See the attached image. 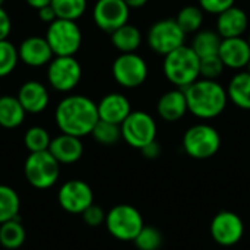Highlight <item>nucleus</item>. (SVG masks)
Listing matches in <instances>:
<instances>
[{
  "label": "nucleus",
  "instance_id": "nucleus-1",
  "mask_svg": "<svg viewBox=\"0 0 250 250\" xmlns=\"http://www.w3.org/2000/svg\"><path fill=\"white\" fill-rule=\"evenodd\" d=\"M54 120L64 135L76 138L91 135L100 120L97 103L85 95H67L57 104Z\"/></svg>",
  "mask_w": 250,
  "mask_h": 250
},
{
  "label": "nucleus",
  "instance_id": "nucleus-2",
  "mask_svg": "<svg viewBox=\"0 0 250 250\" xmlns=\"http://www.w3.org/2000/svg\"><path fill=\"white\" fill-rule=\"evenodd\" d=\"M188 101V110L201 120L218 117L227 107V89L217 81L199 78L183 89Z\"/></svg>",
  "mask_w": 250,
  "mask_h": 250
},
{
  "label": "nucleus",
  "instance_id": "nucleus-3",
  "mask_svg": "<svg viewBox=\"0 0 250 250\" xmlns=\"http://www.w3.org/2000/svg\"><path fill=\"white\" fill-rule=\"evenodd\" d=\"M163 72L170 83L185 89L201 78V59L190 45L185 44L164 56Z\"/></svg>",
  "mask_w": 250,
  "mask_h": 250
},
{
  "label": "nucleus",
  "instance_id": "nucleus-4",
  "mask_svg": "<svg viewBox=\"0 0 250 250\" xmlns=\"http://www.w3.org/2000/svg\"><path fill=\"white\" fill-rule=\"evenodd\" d=\"M23 174L32 188L45 190L57 183L60 177V164L48 151L29 152L23 164Z\"/></svg>",
  "mask_w": 250,
  "mask_h": 250
},
{
  "label": "nucleus",
  "instance_id": "nucleus-5",
  "mask_svg": "<svg viewBox=\"0 0 250 250\" xmlns=\"http://www.w3.org/2000/svg\"><path fill=\"white\" fill-rule=\"evenodd\" d=\"M104 224L107 231L120 242H133L145 226L141 212L127 204H119L113 207L107 212Z\"/></svg>",
  "mask_w": 250,
  "mask_h": 250
},
{
  "label": "nucleus",
  "instance_id": "nucleus-6",
  "mask_svg": "<svg viewBox=\"0 0 250 250\" xmlns=\"http://www.w3.org/2000/svg\"><path fill=\"white\" fill-rule=\"evenodd\" d=\"M45 40L54 57H70L75 56L82 45V31L76 21L56 19L48 25Z\"/></svg>",
  "mask_w": 250,
  "mask_h": 250
},
{
  "label": "nucleus",
  "instance_id": "nucleus-7",
  "mask_svg": "<svg viewBox=\"0 0 250 250\" xmlns=\"http://www.w3.org/2000/svg\"><path fill=\"white\" fill-rule=\"evenodd\" d=\"M183 148L195 160H208L220 151L221 136L214 126L198 123L185 132Z\"/></svg>",
  "mask_w": 250,
  "mask_h": 250
},
{
  "label": "nucleus",
  "instance_id": "nucleus-8",
  "mask_svg": "<svg viewBox=\"0 0 250 250\" xmlns=\"http://www.w3.org/2000/svg\"><path fill=\"white\" fill-rule=\"evenodd\" d=\"M185 31L173 18L160 19L154 22L146 34V42L149 48L161 56H167L168 53L185 45Z\"/></svg>",
  "mask_w": 250,
  "mask_h": 250
},
{
  "label": "nucleus",
  "instance_id": "nucleus-9",
  "mask_svg": "<svg viewBox=\"0 0 250 250\" xmlns=\"http://www.w3.org/2000/svg\"><path fill=\"white\" fill-rule=\"evenodd\" d=\"M122 139L132 148L142 149L148 144L157 141V123L146 111H132L120 125Z\"/></svg>",
  "mask_w": 250,
  "mask_h": 250
},
{
  "label": "nucleus",
  "instance_id": "nucleus-10",
  "mask_svg": "<svg viewBox=\"0 0 250 250\" xmlns=\"http://www.w3.org/2000/svg\"><path fill=\"white\" fill-rule=\"evenodd\" d=\"M114 81L127 89H133L145 83L148 78V63L136 53H122L111 66Z\"/></svg>",
  "mask_w": 250,
  "mask_h": 250
},
{
  "label": "nucleus",
  "instance_id": "nucleus-11",
  "mask_svg": "<svg viewBox=\"0 0 250 250\" xmlns=\"http://www.w3.org/2000/svg\"><path fill=\"white\" fill-rule=\"evenodd\" d=\"M82 79V66L70 57H54L47 67V81L50 86L59 92H70Z\"/></svg>",
  "mask_w": 250,
  "mask_h": 250
},
{
  "label": "nucleus",
  "instance_id": "nucleus-12",
  "mask_svg": "<svg viewBox=\"0 0 250 250\" xmlns=\"http://www.w3.org/2000/svg\"><path fill=\"white\" fill-rule=\"evenodd\" d=\"M130 7L125 3V0H97L92 9V18L95 25L111 34L120 26L129 23Z\"/></svg>",
  "mask_w": 250,
  "mask_h": 250
},
{
  "label": "nucleus",
  "instance_id": "nucleus-13",
  "mask_svg": "<svg viewBox=\"0 0 250 250\" xmlns=\"http://www.w3.org/2000/svg\"><path fill=\"white\" fill-rule=\"evenodd\" d=\"M59 205L69 214H82L94 204V192L83 180H67L57 192Z\"/></svg>",
  "mask_w": 250,
  "mask_h": 250
},
{
  "label": "nucleus",
  "instance_id": "nucleus-14",
  "mask_svg": "<svg viewBox=\"0 0 250 250\" xmlns=\"http://www.w3.org/2000/svg\"><path fill=\"white\" fill-rule=\"evenodd\" d=\"M209 231L215 243L230 248L242 240L245 234V224L236 212L221 211L212 218Z\"/></svg>",
  "mask_w": 250,
  "mask_h": 250
},
{
  "label": "nucleus",
  "instance_id": "nucleus-15",
  "mask_svg": "<svg viewBox=\"0 0 250 250\" xmlns=\"http://www.w3.org/2000/svg\"><path fill=\"white\" fill-rule=\"evenodd\" d=\"M19 60H22L26 66L41 67L48 64L54 59V53L47 42L45 37H28L18 47Z\"/></svg>",
  "mask_w": 250,
  "mask_h": 250
},
{
  "label": "nucleus",
  "instance_id": "nucleus-16",
  "mask_svg": "<svg viewBox=\"0 0 250 250\" xmlns=\"http://www.w3.org/2000/svg\"><path fill=\"white\" fill-rule=\"evenodd\" d=\"M98 108V117L103 122H108L113 125H122L127 116L132 113L130 101L126 95L119 92H110L104 95L100 103L97 104Z\"/></svg>",
  "mask_w": 250,
  "mask_h": 250
},
{
  "label": "nucleus",
  "instance_id": "nucleus-17",
  "mask_svg": "<svg viewBox=\"0 0 250 250\" xmlns=\"http://www.w3.org/2000/svg\"><path fill=\"white\" fill-rule=\"evenodd\" d=\"M218 57L229 69H246L250 60V45L243 37L223 38Z\"/></svg>",
  "mask_w": 250,
  "mask_h": 250
},
{
  "label": "nucleus",
  "instance_id": "nucleus-18",
  "mask_svg": "<svg viewBox=\"0 0 250 250\" xmlns=\"http://www.w3.org/2000/svg\"><path fill=\"white\" fill-rule=\"evenodd\" d=\"M16 97L23 110L29 114L42 113L50 103V95L45 85L38 81H26L22 83Z\"/></svg>",
  "mask_w": 250,
  "mask_h": 250
},
{
  "label": "nucleus",
  "instance_id": "nucleus-19",
  "mask_svg": "<svg viewBox=\"0 0 250 250\" xmlns=\"http://www.w3.org/2000/svg\"><path fill=\"white\" fill-rule=\"evenodd\" d=\"M48 152L57 160L59 164H75L83 155V144L81 138L60 133L51 139Z\"/></svg>",
  "mask_w": 250,
  "mask_h": 250
},
{
  "label": "nucleus",
  "instance_id": "nucleus-20",
  "mask_svg": "<svg viewBox=\"0 0 250 250\" xmlns=\"http://www.w3.org/2000/svg\"><path fill=\"white\" fill-rule=\"evenodd\" d=\"M249 26L248 13L237 6L227 9L217 18V32L221 38H236L243 37Z\"/></svg>",
  "mask_w": 250,
  "mask_h": 250
},
{
  "label": "nucleus",
  "instance_id": "nucleus-21",
  "mask_svg": "<svg viewBox=\"0 0 250 250\" xmlns=\"http://www.w3.org/2000/svg\"><path fill=\"white\" fill-rule=\"evenodd\" d=\"M188 101L183 89H171L164 92L157 103L158 116L168 123H174L185 117L188 113Z\"/></svg>",
  "mask_w": 250,
  "mask_h": 250
},
{
  "label": "nucleus",
  "instance_id": "nucleus-22",
  "mask_svg": "<svg viewBox=\"0 0 250 250\" xmlns=\"http://www.w3.org/2000/svg\"><path fill=\"white\" fill-rule=\"evenodd\" d=\"M26 111L19 103L18 97H0V126L4 129H16L25 120Z\"/></svg>",
  "mask_w": 250,
  "mask_h": 250
},
{
  "label": "nucleus",
  "instance_id": "nucleus-23",
  "mask_svg": "<svg viewBox=\"0 0 250 250\" xmlns=\"http://www.w3.org/2000/svg\"><path fill=\"white\" fill-rule=\"evenodd\" d=\"M111 44L122 53H136L142 44V32L135 25L126 23L110 34Z\"/></svg>",
  "mask_w": 250,
  "mask_h": 250
},
{
  "label": "nucleus",
  "instance_id": "nucleus-24",
  "mask_svg": "<svg viewBox=\"0 0 250 250\" xmlns=\"http://www.w3.org/2000/svg\"><path fill=\"white\" fill-rule=\"evenodd\" d=\"M229 100L242 110H250V73L248 70L234 75L227 86Z\"/></svg>",
  "mask_w": 250,
  "mask_h": 250
},
{
  "label": "nucleus",
  "instance_id": "nucleus-25",
  "mask_svg": "<svg viewBox=\"0 0 250 250\" xmlns=\"http://www.w3.org/2000/svg\"><path fill=\"white\" fill-rule=\"evenodd\" d=\"M221 41H223V38L220 37V34L217 31L201 29L195 34L190 47L199 59H205V57H211V56H218Z\"/></svg>",
  "mask_w": 250,
  "mask_h": 250
},
{
  "label": "nucleus",
  "instance_id": "nucleus-26",
  "mask_svg": "<svg viewBox=\"0 0 250 250\" xmlns=\"http://www.w3.org/2000/svg\"><path fill=\"white\" fill-rule=\"evenodd\" d=\"M26 239V231L19 218L0 224V245L7 250L19 249Z\"/></svg>",
  "mask_w": 250,
  "mask_h": 250
},
{
  "label": "nucleus",
  "instance_id": "nucleus-27",
  "mask_svg": "<svg viewBox=\"0 0 250 250\" xmlns=\"http://www.w3.org/2000/svg\"><path fill=\"white\" fill-rule=\"evenodd\" d=\"M19 209L21 198L18 192L7 185H0V224L19 218Z\"/></svg>",
  "mask_w": 250,
  "mask_h": 250
},
{
  "label": "nucleus",
  "instance_id": "nucleus-28",
  "mask_svg": "<svg viewBox=\"0 0 250 250\" xmlns=\"http://www.w3.org/2000/svg\"><path fill=\"white\" fill-rule=\"evenodd\" d=\"M204 13L205 12L199 6L189 4V6H185L179 10L176 21H177L179 26L185 31L186 35L188 34H196L202 28Z\"/></svg>",
  "mask_w": 250,
  "mask_h": 250
},
{
  "label": "nucleus",
  "instance_id": "nucleus-29",
  "mask_svg": "<svg viewBox=\"0 0 250 250\" xmlns=\"http://www.w3.org/2000/svg\"><path fill=\"white\" fill-rule=\"evenodd\" d=\"M51 7L57 19L78 21L86 12L88 0H51Z\"/></svg>",
  "mask_w": 250,
  "mask_h": 250
},
{
  "label": "nucleus",
  "instance_id": "nucleus-30",
  "mask_svg": "<svg viewBox=\"0 0 250 250\" xmlns=\"http://www.w3.org/2000/svg\"><path fill=\"white\" fill-rule=\"evenodd\" d=\"M23 144L29 152H42L48 151L51 144V136L48 130H45L41 126H32L29 127L23 135Z\"/></svg>",
  "mask_w": 250,
  "mask_h": 250
},
{
  "label": "nucleus",
  "instance_id": "nucleus-31",
  "mask_svg": "<svg viewBox=\"0 0 250 250\" xmlns=\"http://www.w3.org/2000/svg\"><path fill=\"white\" fill-rule=\"evenodd\" d=\"M91 135L95 139V142H98L100 145L111 146V145H116L122 139V129L119 125L98 120Z\"/></svg>",
  "mask_w": 250,
  "mask_h": 250
},
{
  "label": "nucleus",
  "instance_id": "nucleus-32",
  "mask_svg": "<svg viewBox=\"0 0 250 250\" xmlns=\"http://www.w3.org/2000/svg\"><path fill=\"white\" fill-rule=\"evenodd\" d=\"M133 243L138 250H160L163 246V234L154 226H144Z\"/></svg>",
  "mask_w": 250,
  "mask_h": 250
},
{
  "label": "nucleus",
  "instance_id": "nucleus-33",
  "mask_svg": "<svg viewBox=\"0 0 250 250\" xmlns=\"http://www.w3.org/2000/svg\"><path fill=\"white\" fill-rule=\"evenodd\" d=\"M19 62L18 48L7 40L0 41V78L10 75Z\"/></svg>",
  "mask_w": 250,
  "mask_h": 250
},
{
  "label": "nucleus",
  "instance_id": "nucleus-34",
  "mask_svg": "<svg viewBox=\"0 0 250 250\" xmlns=\"http://www.w3.org/2000/svg\"><path fill=\"white\" fill-rule=\"evenodd\" d=\"M224 69H226V66L218 56L201 59V78L202 79L217 81L221 76V73L224 72Z\"/></svg>",
  "mask_w": 250,
  "mask_h": 250
},
{
  "label": "nucleus",
  "instance_id": "nucleus-35",
  "mask_svg": "<svg viewBox=\"0 0 250 250\" xmlns=\"http://www.w3.org/2000/svg\"><path fill=\"white\" fill-rule=\"evenodd\" d=\"M81 215H82V218H83V221H85L86 226H89V227H98V226H101V224L105 223L107 212H104V209L101 207L92 204Z\"/></svg>",
  "mask_w": 250,
  "mask_h": 250
},
{
  "label": "nucleus",
  "instance_id": "nucleus-36",
  "mask_svg": "<svg viewBox=\"0 0 250 250\" xmlns=\"http://www.w3.org/2000/svg\"><path fill=\"white\" fill-rule=\"evenodd\" d=\"M236 0H199V7L211 15H220L234 6Z\"/></svg>",
  "mask_w": 250,
  "mask_h": 250
},
{
  "label": "nucleus",
  "instance_id": "nucleus-37",
  "mask_svg": "<svg viewBox=\"0 0 250 250\" xmlns=\"http://www.w3.org/2000/svg\"><path fill=\"white\" fill-rule=\"evenodd\" d=\"M12 31V21L9 13L3 9V6H0V41L7 40L9 34Z\"/></svg>",
  "mask_w": 250,
  "mask_h": 250
},
{
  "label": "nucleus",
  "instance_id": "nucleus-38",
  "mask_svg": "<svg viewBox=\"0 0 250 250\" xmlns=\"http://www.w3.org/2000/svg\"><path fill=\"white\" fill-rule=\"evenodd\" d=\"M141 152L146 160H157L161 155V145L157 141H154V142L148 144L146 146H144L141 149Z\"/></svg>",
  "mask_w": 250,
  "mask_h": 250
},
{
  "label": "nucleus",
  "instance_id": "nucleus-39",
  "mask_svg": "<svg viewBox=\"0 0 250 250\" xmlns=\"http://www.w3.org/2000/svg\"><path fill=\"white\" fill-rule=\"evenodd\" d=\"M38 18H40L41 22L50 25V23H53L57 19V15H56L54 9L51 7V4H48V6H45V7L38 10Z\"/></svg>",
  "mask_w": 250,
  "mask_h": 250
},
{
  "label": "nucleus",
  "instance_id": "nucleus-40",
  "mask_svg": "<svg viewBox=\"0 0 250 250\" xmlns=\"http://www.w3.org/2000/svg\"><path fill=\"white\" fill-rule=\"evenodd\" d=\"M31 7H34V9H37V10H40V9H42V7H45V6H48V4H51V0H25Z\"/></svg>",
  "mask_w": 250,
  "mask_h": 250
},
{
  "label": "nucleus",
  "instance_id": "nucleus-41",
  "mask_svg": "<svg viewBox=\"0 0 250 250\" xmlns=\"http://www.w3.org/2000/svg\"><path fill=\"white\" fill-rule=\"evenodd\" d=\"M149 0H125V3L130 7V9H139L144 7Z\"/></svg>",
  "mask_w": 250,
  "mask_h": 250
},
{
  "label": "nucleus",
  "instance_id": "nucleus-42",
  "mask_svg": "<svg viewBox=\"0 0 250 250\" xmlns=\"http://www.w3.org/2000/svg\"><path fill=\"white\" fill-rule=\"evenodd\" d=\"M246 70L250 73V60H249V63H248V66H246Z\"/></svg>",
  "mask_w": 250,
  "mask_h": 250
},
{
  "label": "nucleus",
  "instance_id": "nucleus-43",
  "mask_svg": "<svg viewBox=\"0 0 250 250\" xmlns=\"http://www.w3.org/2000/svg\"><path fill=\"white\" fill-rule=\"evenodd\" d=\"M3 3H4V0H0V6H3Z\"/></svg>",
  "mask_w": 250,
  "mask_h": 250
},
{
  "label": "nucleus",
  "instance_id": "nucleus-44",
  "mask_svg": "<svg viewBox=\"0 0 250 250\" xmlns=\"http://www.w3.org/2000/svg\"><path fill=\"white\" fill-rule=\"evenodd\" d=\"M248 42H249V45H250V34H249V37H248Z\"/></svg>",
  "mask_w": 250,
  "mask_h": 250
}]
</instances>
